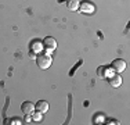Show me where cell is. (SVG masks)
Segmentation results:
<instances>
[{"label": "cell", "instance_id": "30bf717a", "mask_svg": "<svg viewBox=\"0 0 130 125\" xmlns=\"http://www.w3.org/2000/svg\"><path fill=\"white\" fill-rule=\"evenodd\" d=\"M32 117H33V121H40V120H42V112H40V111H33L32 112Z\"/></svg>", "mask_w": 130, "mask_h": 125}, {"label": "cell", "instance_id": "52a82bcc", "mask_svg": "<svg viewBox=\"0 0 130 125\" xmlns=\"http://www.w3.org/2000/svg\"><path fill=\"white\" fill-rule=\"evenodd\" d=\"M109 83H111V86H113V88H119L120 85H122V77H119V75L111 77L109 78Z\"/></svg>", "mask_w": 130, "mask_h": 125}, {"label": "cell", "instance_id": "ba28073f", "mask_svg": "<svg viewBox=\"0 0 130 125\" xmlns=\"http://www.w3.org/2000/svg\"><path fill=\"white\" fill-rule=\"evenodd\" d=\"M79 4H80V2H79V0H68L67 7L69 8L71 11H76V10L79 8Z\"/></svg>", "mask_w": 130, "mask_h": 125}, {"label": "cell", "instance_id": "5b68a950", "mask_svg": "<svg viewBox=\"0 0 130 125\" xmlns=\"http://www.w3.org/2000/svg\"><path fill=\"white\" fill-rule=\"evenodd\" d=\"M33 110H35V104H33L32 102H24L22 104H21V111L25 115H32Z\"/></svg>", "mask_w": 130, "mask_h": 125}, {"label": "cell", "instance_id": "9c48e42d", "mask_svg": "<svg viewBox=\"0 0 130 125\" xmlns=\"http://www.w3.org/2000/svg\"><path fill=\"white\" fill-rule=\"evenodd\" d=\"M43 49V45L42 42H39V40H35V42H32V50H36V52H39V50Z\"/></svg>", "mask_w": 130, "mask_h": 125}, {"label": "cell", "instance_id": "277c9868", "mask_svg": "<svg viewBox=\"0 0 130 125\" xmlns=\"http://www.w3.org/2000/svg\"><path fill=\"white\" fill-rule=\"evenodd\" d=\"M79 8H80V12H83V14H93L95 10L94 4L90 2H83L79 4Z\"/></svg>", "mask_w": 130, "mask_h": 125}, {"label": "cell", "instance_id": "8992f818", "mask_svg": "<svg viewBox=\"0 0 130 125\" xmlns=\"http://www.w3.org/2000/svg\"><path fill=\"white\" fill-rule=\"evenodd\" d=\"M35 110L40 111L42 114H44V112L48 111V103L44 102V100H39V102L35 104Z\"/></svg>", "mask_w": 130, "mask_h": 125}, {"label": "cell", "instance_id": "3957f363", "mask_svg": "<svg viewBox=\"0 0 130 125\" xmlns=\"http://www.w3.org/2000/svg\"><path fill=\"white\" fill-rule=\"evenodd\" d=\"M111 68L116 72H122V71L126 70V61L122 60V58H116L111 62Z\"/></svg>", "mask_w": 130, "mask_h": 125}, {"label": "cell", "instance_id": "6da1fadb", "mask_svg": "<svg viewBox=\"0 0 130 125\" xmlns=\"http://www.w3.org/2000/svg\"><path fill=\"white\" fill-rule=\"evenodd\" d=\"M51 56L48 53H40L39 56H36V64L40 70H47L48 67L51 65Z\"/></svg>", "mask_w": 130, "mask_h": 125}, {"label": "cell", "instance_id": "7a4b0ae2", "mask_svg": "<svg viewBox=\"0 0 130 125\" xmlns=\"http://www.w3.org/2000/svg\"><path fill=\"white\" fill-rule=\"evenodd\" d=\"M42 45H43V49L50 53L53 50H55V47H57V40L51 36H46L44 39L42 40Z\"/></svg>", "mask_w": 130, "mask_h": 125}, {"label": "cell", "instance_id": "8fae6325", "mask_svg": "<svg viewBox=\"0 0 130 125\" xmlns=\"http://www.w3.org/2000/svg\"><path fill=\"white\" fill-rule=\"evenodd\" d=\"M21 122H22V121H20V120L15 118V120H13V122H11V124H21Z\"/></svg>", "mask_w": 130, "mask_h": 125}]
</instances>
